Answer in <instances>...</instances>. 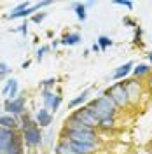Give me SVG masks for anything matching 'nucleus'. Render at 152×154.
I'll return each instance as SVG.
<instances>
[{
	"label": "nucleus",
	"instance_id": "1",
	"mask_svg": "<svg viewBox=\"0 0 152 154\" xmlns=\"http://www.w3.org/2000/svg\"><path fill=\"white\" fill-rule=\"evenodd\" d=\"M86 109L95 116L98 121H103V119H108V117H115V112H117L115 103L107 95L98 96L95 100H91V102L86 105Z\"/></svg>",
	"mask_w": 152,
	"mask_h": 154
},
{
	"label": "nucleus",
	"instance_id": "2",
	"mask_svg": "<svg viewBox=\"0 0 152 154\" xmlns=\"http://www.w3.org/2000/svg\"><path fill=\"white\" fill-rule=\"evenodd\" d=\"M105 95L114 102L117 109H119V107H128L129 105V96H128V91H126V88H124V81L123 82H115V84H112V86L105 91Z\"/></svg>",
	"mask_w": 152,
	"mask_h": 154
},
{
	"label": "nucleus",
	"instance_id": "3",
	"mask_svg": "<svg viewBox=\"0 0 152 154\" xmlns=\"http://www.w3.org/2000/svg\"><path fill=\"white\" fill-rule=\"evenodd\" d=\"M68 119H72V121H79V123H82V125L89 126V128H98V125H100V121L96 119L95 116L91 114L86 107H81V109H77V110H74L72 114L68 116Z\"/></svg>",
	"mask_w": 152,
	"mask_h": 154
},
{
	"label": "nucleus",
	"instance_id": "4",
	"mask_svg": "<svg viewBox=\"0 0 152 154\" xmlns=\"http://www.w3.org/2000/svg\"><path fill=\"white\" fill-rule=\"evenodd\" d=\"M61 138H63V140H68V142L98 145V135L96 133H74V131H67V130L63 128V131H61Z\"/></svg>",
	"mask_w": 152,
	"mask_h": 154
},
{
	"label": "nucleus",
	"instance_id": "5",
	"mask_svg": "<svg viewBox=\"0 0 152 154\" xmlns=\"http://www.w3.org/2000/svg\"><path fill=\"white\" fill-rule=\"evenodd\" d=\"M23 142L26 147L30 149H35L37 145L42 144V131H40V126H33L26 131H23Z\"/></svg>",
	"mask_w": 152,
	"mask_h": 154
},
{
	"label": "nucleus",
	"instance_id": "6",
	"mask_svg": "<svg viewBox=\"0 0 152 154\" xmlns=\"http://www.w3.org/2000/svg\"><path fill=\"white\" fill-rule=\"evenodd\" d=\"M4 109L9 116H23L25 114V96H16L14 100H5L4 103Z\"/></svg>",
	"mask_w": 152,
	"mask_h": 154
},
{
	"label": "nucleus",
	"instance_id": "7",
	"mask_svg": "<svg viewBox=\"0 0 152 154\" xmlns=\"http://www.w3.org/2000/svg\"><path fill=\"white\" fill-rule=\"evenodd\" d=\"M18 131L16 130H5V128H0V154H5L9 145L12 144V140L16 138Z\"/></svg>",
	"mask_w": 152,
	"mask_h": 154
},
{
	"label": "nucleus",
	"instance_id": "8",
	"mask_svg": "<svg viewBox=\"0 0 152 154\" xmlns=\"http://www.w3.org/2000/svg\"><path fill=\"white\" fill-rule=\"evenodd\" d=\"M124 88L128 91L129 96V103L138 102V95H140V84L136 82V79H129V81H124Z\"/></svg>",
	"mask_w": 152,
	"mask_h": 154
},
{
	"label": "nucleus",
	"instance_id": "9",
	"mask_svg": "<svg viewBox=\"0 0 152 154\" xmlns=\"http://www.w3.org/2000/svg\"><path fill=\"white\" fill-rule=\"evenodd\" d=\"M37 125L40 126V128H47L49 125H51V121H53V116H51V112H49L47 109L44 107V109H40L37 112Z\"/></svg>",
	"mask_w": 152,
	"mask_h": 154
},
{
	"label": "nucleus",
	"instance_id": "10",
	"mask_svg": "<svg viewBox=\"0 0 152 154\" xmlns=\"http://www.w3.org/2000/svg\"><path fill=\"white\" fill-rule=\"evenodd\" d=\"M18 119L14 116L9 114H0V128H5V130H16L18 128Z\"/></svg>",
	"mask_w": 152,
	"mask_h": 154
},
{
	"label": "nucleus",
	"instance_id": "11",
	"mask_svg": "<svg viewBox=\"0 0 152 154\" xmlns=\"http://www.w3.org/2000/svg\"><path fill=\"white\" fill-rule=\"evenodd\" d=\"M72 149L75 151V154H95L96 145L93 144H79V142H70Z\"/></svg>",
	"mask_w": 152,
	"mask_h": 154
},
{
	"label": "nucleus",
	"instance_id": "12",
	"mask_svg": "<svg viewBox=\"0 0 152 154\" xmlns=\"http://www.w3.org/2000/svg\"><path fill=\"white\" fill-rule=\"evenodd\" d=\"M23 145H25V142H23V135H16V138L12 140V144L9 145V149H7V152L5 154H23Z\"/></svg>",
	"mask_w": 152,
	"mask_h": 154
},
{
	"label": "nucleus",
	"instance_id": "13",
	"mask_svg": "<svg viewBox=\"0 0 152 154\" xmlns=\"http://www.w3.org/2000/svg\"><path fill=\"white\" fill-rule=\"evenodd\" d=\"M54 154H75V151L72 149V145H70L68 140H61V142L54 147Z\"/></svg>",
	"mask_w": 152,
	"mask_h": 154
},
{
	"label": "nucleus",
	"instance_id": "14",
	"mask_svg": "<svg viewBox=\"0 0 152 154\" xmlns=\"http://www.w3.org/2000/svg\"><path fill=\"white\" fill-rule=\"evenodd\" d=\"M131 70H133V61H128V63H124L123 67H119L114 72V79H124Z\"/></svg>",
	"mask_w": 152,
	"mask_h": 154
},
{
	"label": "nucleus",
	"instance_id": "15",
	"mask_svg": "<svg viewBox=\"0 0 152 154\" xmlns=\"http://www.w3.org/2000/svg\"><path fill=\"white\" fill-rule=\"evenodd\" d=\"M81 42V35L79 33H65L61 38V44L63 46H77Z\"/></svg>",
	"mask_w": 152,
	"mask_h": 154
},
{
	"label": "nucleus",
	"instance_id": "16",
	"mask_svg": "<svg viewBox=\"0 0 152 154\" xmlns=\"http://www.w3.org/2000/svg\"><path fill=\"white\" fill-rule=\"evenodd\" d=\"M19 117H21V131H26L30 128L37 126V121H33L28 114H23V116H19Z\"/></svg>",
	"mask_w": 152,
	"mask_h": 154
},
{
	"label": "nucleus",
	"instance_id": "17",
	"mask_svg": "<svg viewBox=\"0 0 152 154\" xmlns=\"http://www.w3.org/2000/svg\"><path fill=\"white\" fill-rule=\"evenodd\" d=\"M42 96H44V103H46V109H47V107L51 109L58 95H54V91H51V89H42Z\"/></svg>",
	"mask_w": 152,
	"mask_h": 154
},
{
	"label": "nucleus",
	"instance_id": "18",
	"mask_svg": "<svg viewBox=\"0 0 152 154\" xmlns=\"http://www.w3.org/2000/svg\"><path fill=\"white\" fill-rule=\"evenodd\" d=\"M147 74H150V67H149V65H145V63H142V65H136V67L133 68V75L136 77V79L147 75Z\"/></svg>",
	"mask_w": 152,
	"mask_h": 154
},
{
	"label": "nucleus",
	"instance_id": "19",
	"mask_svg": "<svg viewBox=\"0 0 152 154\" xmlns=\"http://www.w3.org/2000/svg\"><path fill=\"white\" fill-rule=\"evenodd\" d=\"M87 95H89V89H86V91H82L81 95L77 96V98H74V100H70V103H68V107L70 109H74V107H77V105H82L86 100H87Z\"/></svg>",
	"mask_w": 152,
	"mask_h": 154
},
{
	"label": "nucleus",
	"instance_id": "20",
	"mask_svg": "<svg viewBox=\"0 0 152 154\" xmlns=\"http://www.w3.org/2000/svg\"><path fill=\"white\" fill-rule=\"evenodd\" d=\"M74 9H75V14H77V18H79V21H86L87 12H86L84 4H74Z\"/></svg>",
	"mask_w": 152,
	"mask_h": 154
},
{
	"label": "nucleus",
	"instance_id": "21",
	"mask_svg": "<svg viewBox=\"0 0 152 154\" xmlns=\"http://www.w3.org/2000/svg\"><path fill=\"white\" fill-rule=\"evenodd\" d=\"M100 130H114L115 128V119L114 117H108V119H103V121H100V125H98Z\"/></svg>",
	"mask_w": 152,
	"mask_h": 154
},
{
	"label": "nucleus",
	"instance_id": "22",
	"mask_svg": "<svg viewBox=\"0 0 152 154\" xmlns=\"http://www.w3.org/2000/svg\"><path fill=\"white\" fill-rule=\"evenodd\" d=\"M96 44H98L102 49H107V48H110V46H112V38H110V37H105V35H100V37H98V40H96Z\"/></svg>",
	"mask_w": 152,
	"mask_h": 154
},
{
	"label": "nucleus",
	"instance_id": "23",
	"mask_svg": "<svg viewBox=\"0 0 152 154\" xmlns=\"http://www.w3.org/2000/svg\"><path fill=\"white\" fill-rule=\"evenodd\" d=\"M16 96H18V81L14 79V82H12V86H11L9 93H7V98H9V100H14Z\"/></svg>",
	"mask_w": 152,
	"mask_h": 154
},
{
	"label": "nucleus",
	"instance_id": "24",
	"mask_svg": "<svg viewBox=\"0 0 152 154\" xmlns=\"http://www.w3.org/2000/svg\"><path fill=\"white\" fill-rule=\"evenodd\" d=\"M11 74V68H9V65L5 63V61H0V77L4 79V77H7Z\"/></svg>",
	"mask_w": 152,
	"mask_h": 154
},
{
	"label": "nucleus",
	"instance_id": "25",
	"mask_svg": "<svg viewBox=\"0 0 152 154\" xmlns=\"http://www.w3.org/2000/svg\"><path fill=\"white\" fill-rule=\"evenodd\" d=\"M58 81H56V77H51V79H46V81H42L40 84H42V88L44 89H49V88H53L54 84H56Z\"/></svg>",
	"mask_w": 152,
	"mask_h": 154
},
{
	"label": "nucleus",
	"instance_id": "26",
	"mask_svg": "<svg viewBox=\"0 0 152 154\" xmlns=\"http://www.w3.org/2000/svg\"><path fill=\"white\" fill-rule=\"evenodd\" d=\"M30 7H32V5H30L28 2H21L18 7H16V9H12L11 12H21V11H26V9H30Z\"/></svg>",
	"mask_w": 152,
	"mask_h": 154
},
{
	"label": "nucleus",
	"instance_id": "27",
	"mask_svg": "<svg viewBox=\"0 0 152 154\" xmlns=\"http://www.w3.org/2000/svg\"><path fill=\"white\" fill-rule=\"evenodd\" d=\"M46 16H47L46 12H38V14H33V16H32V21H33V23H42Z\"/></svg>",
	"mask_w": 152,
	"mask_h": 154
},
{
	"label": "nucleus",
	"instance_id": "28",
	"mask_svg": "<svg viewBox=\"0 0 152 154\" xmlns=\"http://www.w3.org/2000/svg\"><path fill=\"white\" fill-rule=\"evenodd\" d=\"M47 51H49V46H42V48L38 49V51H37V60H38V61L44 58V54H46Z\"/></svg>",
	"mask_w": 152,
	"mask_h": 154
},
{
	"label": "nucleus",
	"instance_id": "29",
	"mask_svg": "<svg viewBox=\"0 0 152 154\" xmlns=\"http://www.w3.org/2000/svg\"><path fill=\"white\" fill-rule=\"evenodd\" d=\"M115 4L117 5H124L128 9H133V2H129V0H115Z\"/></svg>",
	"mask_w": 152,
	"mask_h": 154
},
{
	"label": "nucleus",
	"instance_id": "30",
	"mask_svg": "<svg viewBox=\"0 0 152 154\" xmlns=\"http://www.w3.org/2000/svg\"><path fill=\"white\" fill-rule=\"evenodd\" d=\"M12 82H14V77H11V79H7L5 86H4V89H2V93H4V95H7V93H9V89H11V86H12Z\"/></svg>",
	"mask_w": 152,
	"mask_h": 154
},
{
	"label": "nucleus",
	"instance_id": "31",
	"mask_svg": "<svg viewBox=\"0 0 152 154\" xmlns=\"http://www.w3.org/2000/svg\"><path fill=\"white\" fill-rule=\"evenodd\" d=\"M59 103H61V96L58 95V96H56V100H54V103H53V107H51V110H54V112H56L58 107H59Z\"/></svg>",
	"mask_w": 152,
	"mask_h": 154
},
{
	"label": "nucleus",
	"instance_id": "32",
	"mask_svg": "<svg viewBox=\"0 0 152 154\" xmlns=\"http://www.w3.org/2000/svg\"><path fill=\"white\" fill-rule=\"evenodd\" d=\"M16 32H21V33H23V35L26 37V33H28V23H25V25H21V26H19V28L16 30Z\"/></svg>",
	"mask_w": 152,
	"mask_h": 154
},
{
	"label": "nucleus",
	"instance_id": "33",
	"mask_svg": "<svg viewBox=\"0 0 152 154\" xmlns=\"http://www.w3.org/2000/svg\"><path fill=\"white\" fill-rule=\"evenodd\" d=\"M123 21H124V25H129V26H136V23H135V21H133L131 18H124Z\"/></svg>",
	"mask_w": 152,
	"mask_h": 154
},
{
	"label": "nucleus",
	"instance_id": "34",
	"mask_svg": "<svg viewBox=\"0 0 152 154\" xmlns=\"http://www.w3.org/2000/svg\"><path fill=\"white\" fill-rule=\"evenodd\" d=\"M91 49H93V51H95V53H98V51H102V48H100V46H98V44H93V46H91Z\"/></svg>",
	"mask_w": 152,
	"mask_h": 154
},
{
	"label": "nucleus",
	"instance_id": "35",
	"mask_svg": "<svg viewBox=\"0 0 152 154\" xmlns=\"http://www.w3.org/2000/svg\"><path fill=\"white\" fill-rule=\"evenodd\" d=\"M59 44H61V40H53V46H51V48H53V49H56L58 46H59Z\"/></svg>",
	"mask_w": 152,
	"mask_h": 154
},
{
	"label": "nucleus",
	"instance_id": "36",
	"mask_svg": "<svg viewBox=\"0 0 152 154\" xmlns=\"http://www.w3.org/2000/svg\"><path fill=\"white\" fill-rule=\"evenodd\" d=\"M30 63H32V61H30V60H26V61L23 63V68H28V67H30Z\"/></svg>",
	"mask_w": 152,
	"mask_h": 154
},
{
	"label": "nucleus",
	"instance_id": "37",
	"mask_svg": "<svg viewBox=\"0 0 152 154\" xmlns=\"http://www.w3.org/2000/svg\"><path fill=\"white\" fill-rule=\"evenodd\" d=\"M149 86L152 88V72H150V74H149Z\"/></svg>",
	"mask_w": 152,
	"mask_h": 154
},
{
	"label": "nucleus",
	"instance_id": "38",
	"mask_svg": "<svg viewBox=\"0 0 152 154\" xmlns=\"http://www.w3.org/2000/svg\"><path fill=\"white\" fill-rule=\"evenodd\" d=\"M149 60H150V63H152V53H150V54H149Z\"/></svg>",
	"mask_w": 152,
	"mask_h": 154
},
{
	"label": "nucleus",
	"instance_id": "39",
	"mask_svg": "<svg viewBox=\"0 0 152 154\" xmlns=\"http://www.w3.org/2000/svg\"><path fill=\"white\" fill-rule=\"evenodd\" d=\"M150 152H152V147H150Z\"/></svg>",
	"mask_w": 152,
	"mask_h": 154
},
{
	"label": "nucleus",
	"instance_id": "40",
	"mask_svg": "<svg viewBox=\"0 0 152 154\" xmlns=\"http://www.w3.org/2000/svg\"><path fill=\"white\" fill-rule=\"evenodd\" d=\"M149 154H152V152H149Z\"/></svg>",
	"mask_w": 152,
	"mask_h": 154
}]
</instances>
